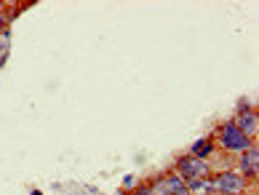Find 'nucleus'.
Listing matches in <instances>:
<instances>
[{
  "mask_svg": "<svg viewBox=\"0 0 259 195\" xmlns=\"http://www.w3.org/2000/svg\"><path fill=\"white\" fill-rule=\"evenodd\" d=\"M177 171H179V177L185 179V184H187V182H195V179H208V166H206V161H198V158H193V155L179 158Z\"/></svg>",
  "mask_w": 259,
  "mask_h": 195,
  "instance_id": "f03ea898",
  "label": "nucleus"
},
{
  "mask_svg": "<svg viewBox=\"0 0 259 195\" xmlns=\"http://www.w3.org/2000/svg\"><path fill=\"white\" fill-rule=\"evenodd\" d=\"M0 27H6V16L3 14H0Z\"/></svg>",
  "mask_w": 259,
  "mask_h": 195,
  "instance_id": "0eeeda50",
  "label": "nucleus"
},
{
  "mask_svg": "<svg viewBox=\"0 0 259 195\" xmlns=\"http://www.w3.org/2000/svg\"><path fill=\"white\" fill-rule=\"evenodd\" d=\"M238 126V131H241L246 139H251V136H256V129H259V118L254 110H248V107H243V115L238 121H233Z\"/></svg>",
  "mask_w": 259,
  "mask_h": 195,
  "instance_id": "20e7f679",
  "label": "nucleus"
},
{
  "mask_svg": "<svg viewBox=\"0 0 259 195\" xmlns=\"http://www.w3.org/2000/svg\"><path fill=\"white\" fill-rule=\"evenodd\" d=\"M137 195H150V190H139Z\"/></svg>",
  "mask_w": 259,
  "mask_h": 195,
  "instance_id": "6e6552de",
  "label": "nucleus"
},
{
  "mask_svg": "<svg viewBox=\"0 0 259 195\" xmlns=\"http://www.w3.org/2000/svg\"><path fill=\"white\" fill-rule=\"evenodd\" d=\"M211 150H214V142H211V139H200L190 155H193V158H198V161H206V155H211Z\"/></svg>",
  "mask_w": 259,
  "mask_h": 195,
  "instance_id": "423d86ee",
  "label": "nucleus"
},
{
  "mask_svg": "<svg viewBox=\"0 0 259 195\" xmlns=\"http://www.w3.org/2000/svg\"><path fill=\"white\" fill-rule=\"evenodd\" d=\"M211 190L219 195H241L246 190V179L238 171H222L219 177L211 179Z\"/></svg>",
  "mask_w": 259,
  "mask_h": 195,
  "instance_id": "f257e3e1",
  "label": "nucleus"
},
{
  "mask_svg": "<svg viewBox=\"0 0 259 195\" xmlns=\"http://www.w3.org/2000/svg\"><path fill=\"white\" fill-rule=\"evenodd\" d=\"M219 142H222V147L230 150V152H243L246 147H251V139H246V136L238 131L235 123H225L222 131H219Z\"/></svg>",
  "mask_w": 259,
  "mask_h": 195,
  "instance_id": "7ed1b4c3",
  "label": "nucleus"
},
{
  "mask_svg": "<svg viewBox=\"0 0 259 195\" xmlns=\"http://www.w3.org/2000/svg\"><path fill=\"white\" fill-rule=\"evenodd\" d=\"M206 195H219V192H206Z\"/></svg>",
  "mask_w": 259,
  "mask_h": 195,
  "instance_id": "1a4fd4ad",
  "label": "nucleus"
},
{
  "mask_svg": "<svg viewBox=\"0 0 259 195\" xmlns=\"http://www.w3.org/2000/svg\"><path fill=\"white\" fill-rule=\"evenodd\" d=\"M241 155H243V158H241L243 174H246V177H256V171H259V150H256V144L246 147Z\"/></svg>",
  "mask_w": 259,
  "mask_h": 195,
  "instance_id": "39448f33",
  "label": "nucleus"
}]
</instances>
